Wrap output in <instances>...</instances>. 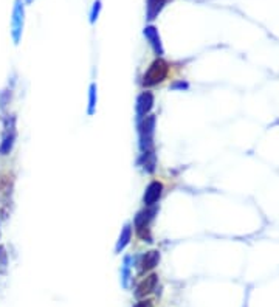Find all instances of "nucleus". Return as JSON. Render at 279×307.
<instances>
[{"instance_id":"obj_15","label":"nucleus","mask_w":279,"mask_h":307,"mask_svg":"<svg viewBox=\"0 0 279 307\" xmlns=\"http://www.w3.org/2000/svg\"><path fill=\"white\" fill-rule=\"evenodd\" d=\"M173 89L175 90V89H188V84L186 82H175L174 86H173Z\"/></svg>"},{"instance_id":"obj_4","label":"nucleus","mask_w":279,"mask_h":307,"mask_svg":"<svg viewBox=\"0 0 279 307\" xmlns=\"http://www.w3.org/2000/svg\"><path fill=\"white\" fill-rule=\"evenodd\" d=\"M154 102L155 98L151 92H143L140 97L137 98V116L138 120H143L144 116H147L151 113V110L154 109Z\"/></svg>"},{"instance_id":"obj_14","label":"nucleus","mask_w":279,"mask_h":307,"mask_svg":"<svg viewBox=\"0 0 279 307\" xmlns=\"http://www.w3.org/2000/svg\"><path fill=\"white\" fill-rule=\"evenodd\" d=\"M100 11H101V2L100 0H96L93 3V8H92V13H90V24H95L96 19L100 16Z\"/></svg>"},{"instance_id":"obj_11","label":"nucleus","mask_w":279,"mask_h":307,"mask_svg":"<svg viewBox=\"0 0 279 307\" xmlns=\"http://www.w3.org/2000/svg\"><path fill=\"white\" fill-rule=\"evenodd\" d=\"M131 239H132V227H131V224H126L124 227H123V230H121V235H120V239H118V242H116V253H120V251H123L127 245H129V242H131Z\"/></svg>"},{"instance_id":"obj_17","label":"nucleus","mask_w":279,"mask_h":307,"mask_svg":"<svg viewBox=\"0 0 279 307\" xmlns=\"http://www.w3.org/2000/svg\"><path fill=\"white\" fill-rule=\"evenodd\" d=\"M35 2V0H27V3H33Z\"/></svg>"},{"instance_id":"obj_8","label":"nucleus","mask_w":279,"mask_h":307,"mask_svg":"<svg viewBox=\"0 0 279 307\" xmlns=\"http://www.w3.org/2000/svg\"><path fill=\"white\" fill-rule=\"evenodd\" d=\"M157 285V274H151V276H147L144 281H141V284L137 287V292L135 295L138 296V298H143V296L149 295Z\"/></svg>"},{"instance_id":"obj_16","label":"nucleus","mask_w":279,"mask_h":307,"mask_svg":"<svg viewBox=\"0 0 279 307\" xmlns=\"http://www.w3.org/2000/svg\"><path fill=\"white\" fill-rule=\"evenodd\" d=\"M152 304H151V301H141V303H138L135 307H151Z\"/></svg>"},{"instance_id":"obj_3","label":"nucleus","mask_w":279,"mask_h":307,"mask_svg":"<svg viewBox=\"0 0 279 307\" xmlns=\"http://www.w3.org/2000/svg\"><path fill=\"white\" fill-rule=\"evenodd\" d=\"M157 214V206H152V208H146L143 211H140V213L135 216V228H137V233L138 236L141 238L143 240H147V242H152V236H151V222L154 220Z\"/></svg>"},{"instance_id":"obj_6","label":"nucleus","mask_w":279,"mask_h":307,"mask_svg":"<svg viewBox=\"0 0 279 307\" xmlns=\"http://www.w3.org/2000/svg\"><path fill=\"white\" fill-rule=\"evenodd\" d=\"M144 37L149 40V44H151L152 50L155 55L160 58L165 55V48H163V44H162V37L158 34V30L152 25H149L144 28Z\"/></svg>"},{"instance_id":"obj_13","label":"nucleus","mask_w":279,"mask_h":307,"mask_svg":"<svg viewBox=\"0 0 279 307\" xmlns=\"http://www.w3.org/2000/svg\"><path fill=\"white\" fill-rule=\"evenodd\" d=\"M96 84H92L89 90V115H93L96 110Z\"/></svg>"},{"instance_id":"obj_12","label":"nucleus","mask_w":279,"mask_h":307,"mask_svg":"<svg viewBox=\"0 0 279 307\" xmlns=\"http://www.w3.org/2000/svg\"><path fill=\"white\" fill-rule=\"evenodd\" d=\"M169 0H147V19L154 20Z\"/></svg>"},{"instance_id":"obj_10","label":"nucleus","mask_w":279,"mask_h":307,"mask_svg":"<svg viewBox=\"0 0 279 307\" xmlns=\"http://www.w3.org/2000/svg\"><path fill=\"white\" fill-rule=\"evenodd\" d=\"M140 165L144 168V171L152 174L155 171V165H157V157L154 151H147L141 154V158H140Z\"/></svg>"},{"instance_id":"obj_1","label":"nucleus","mask_w":279,"mask_h":307,"mask_svg":"<svg viewBox=\"0 0 279 307\" xmlns=\"http://www.w3.org/2000/svg\"><path fill=\"white\" fill-rule=\"evenodd\" d=\"M168 73H169L168 62L162 58L155 59L143 75V79H141L143 87H154L157 84L163 82L168 76Z\"/></svg>"},{"instance_id":"obj_5","label":"nucleus","mask_w":279,"mask_h":307,"mask_svg":"<svg viewBox=\"0 0 279 307\" xmlns=\"http://www.w3.org/2000/svg\"><path fill=\"white\" fill-rule=\"evenodd\" d=\"M24 16H25V11H24V3L22 0H16L14 3V11H13V37L14 40L17 42L20 39V34H22V28H24Z\"/></svg>"},{"instance_id":"obj_9","label":"nucleus","mask_w":279,"mask_h":307,"mask_svg":"<svg viewBox=\"0 0 279 307\" xmlns=\"http://www.w3.org/2000/svg\"><path fill=\"white\" fill-rule=\"evenodd\" d=\"M158 262H160V251L157 250L147 251L141 259V272L144 273V272L152 270Z\"/></svg>"},{"instance_id":"obj_7","label":"nucleus","mask_w":279,"mask_h":307,"mask_svg":"<svg viewBox=\"0 0 279 307\" xmlns=\"http://www.w3.org/2000/svg\"><path fill=\"white\" fill-rule=\"evenodd\" d=\"M163 194V185L160 183V182H152V183H149V186L146 188V191H144V196H143V202L146 206H154L160 197H162Z\"/></svg>"},{"instance_id":"obj_2","label":"nucleus","mask_w":279,"mask_h":307,"mask_svg":"<svg viewBox=\"0 0 279 307\" xmlns=\"http://www.w3.org/2000/svg\"><path fill=\"white\" fill-rule=\"evenodd\" d=\"M155 116L147 115L138 123L140 134V149L141 152L154 151V134H155Z\"/></svg>"}]
</instances>
